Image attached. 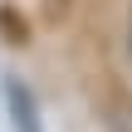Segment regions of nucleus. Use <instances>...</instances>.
I'll list each match as a JSON object with an SVG mask.
<instances>
[{"label":"nucleus","mask_w":132,"mask_h":132,"mask_svg":"<svg viewBox=\"0 0 132 132\" xmlns=\"http://www.w3.org/2000/svg\"><path fill=\"white\" fill-rule=\"evenodd\" d=\"M5 108H10V132H44V127H39L34 93H29L20 78H10V83H5Z\"/></svg>","instance_id":"1"},{"label":"nucleus","mask_w":132,"mask_h":132,"mask_svg":"<svg viewBox=\"0 0 132 132\" xmlns=\"http://www.w3.org/2000/svg\"><path fill=\"white\" fill-rule=\"evenodd\" d=\"M127 54H132V10H127Z\"/></svg>","instance_id":"2"}]
</instances>
